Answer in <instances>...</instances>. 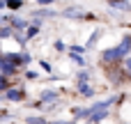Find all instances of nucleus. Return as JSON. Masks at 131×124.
<instances>
[{
	"label": "nucleus",
	"instance_id": "nucleus-1",
	"mask_svg": "<svg viewBox=\"0 0 131 124\" xmlns=\"http://www.w3.org/2000/svg\"><path fill=\"white\" fill-rule=\"evenodd\" d=\"M129 53H131V35H127L117 46H113V48H106L104 53H101V62L104 64H120V62H124L127 58H129Z\"/></svg>",
	"mask_w": 131,
	"mask_h": 124
},
{
	"label": "nucleus",
	"instance_id": "nucleus-2",
	"mask_svg": "<svg viewBox=\"0 0 131 124\" xmlns=\"http://www.w3.org/2000/svg\"><path fill=\"white\" fill-rule=\"evenodd\" d=\"M16 74H18V64H14L12 60H7V58L0 55V76L12 78V76H16Z\"/></svg>",
	"mask_w": 131,
	"mask_h": 124
},
{
	"label": "nucleus",
	"instance_id": "nucleus-3",
	"mask_svg": "<svg viewBox=\"0 0 131 124\" xmlns=\"http://www.w3.org/2000/svg\"><path fill=\"white\" fill-rule=\"evenodd\" d=\"M5 99H7V101H23V99H25V90H23V87H9V90L5 92Z\"/></svg>",
	"mask_w": 131,
	"mask_h": 124
},
{
	"label": "nucleus",
	"instance_id": "nucleus-4",
	"mask_svg": "<svg viewBox=\"0 0 131 124\" xmlns=\"http://www.w3.org/2000/svg\"><path fill=\"white\" fill-rule=\"evenodd\" d=\"M58 90H44L41 94H39V101H37V106H44V104H51V101H58Z\"/></svg>",
	"mask_w": 131,
	"mask_h": 124
},
{
	"label": "nucleus",
	"instance_id": "nucleus-5",
	"mask_svg": "<svg viewBox=\"0 0 131 124\" xmlns=\"http://www.w3.org/2000/svg\"><path fill=\"white\" fill-rule=\"evenodd\" d=\"M30 23L25 21V18H21V16H9V28L16 32V30H25Z\"/></svg>",
	"mask_w": 131,
	"mask_h": 124
},
{
	"label": "nucleus",
	"instance_id": "nucleus-6",
	"mask_svg": "<svg viewBox=\"0 0 131 124\" xmlns=\"http://www.w3.org/2000/svg\"><path fill=\"white\" fill-rule=\"evenodd\" d=\"M62 16H64V18H76V21L88 18V16H85V14H83L78 7H69V9H64V12H62Z\"/></svg>",
	"mask_w": 131,
	"mask_h": 124
},
{
	"label": "nucleus",
	"instance_id": "nucleus-7",
	"mask_svg": "<svg viewBox=\"0 0 131 124\" xmlns=\"http://www.w3.org/2000/svg\"><path fill=\"white\" fill-rule=\"evenodd\" d=\"M71 115H74V122H76V120H88V117H90V108L76 106V108H71Z\"/></svg>",
	"mask_w": 131,
	"mask_h": 124
},
{
	"label": "nucleus",
	"instance_id": "nucleus-8",
	"mask_svg": "<svg viewBox=\"0 0 131 124\" xmlns=\"http://www.w3.org/2000/svg\"><path fill=\"white\" fill-rule=\"evenodd\" d=\"M76 90H78V94H81V97H94V90H92V85H90V83H78V85H76Z\"/></svg>",
	"mask_w": 131,
	"mask_h": 124
},
{
	"label": "nucleus",
	"instance_id": "nucleus-9",
	"mask_svg": "<svg viewBox=\"0 0 131 124\" xmlns=\"http://www.w3.org/2000/svg\"><path fill=\"white\" fill-rule=\"evenodd\" d=\"M99 39H101V30H94V32L90 35V39H88V44H85V51H88V48H92V46H94V44H97Z\"/></svg>",
	"mask_w": 131,
	"mask_h": 124
},
{
	"label": "nucleus",
	"instance_id": "nucleus-10",
	"mask_svg": "<svg viewBox=\"0 0 131 124\" xmlns=\"http://www.w3.org/2000/svg\"><path fill=\"white\" fill-rule=\"evenodd\" d=\"M106 117H108V110H101V113H92V115L88 117V122L97 124V122H101V120H106Z\"/></svg>",
	"mask_w": 131,
	"mask_h": 124
},
{
	"label": "nucleus",
	"instance_id": "nucleus-11",
	"mask_svg": "<svg viewBox=\"0 0 131 124\" xmlns=\"http://www.w3.org/2000/svg\"><path fill=\"white\" fill-rule=\"evenodd\" d=\"M108 7H111V9H124V12H127V9H131V2H113V0H111Z\"/></svg>",
	"mask_w": 131,
	"mask_h": 124
},
{
	"label": "nucleus",
	"instance_id": "nucleus-12",
	"mask_svg": "<svg viewBox=\"0 0 131 124\" xmlns=\"http://www.w3.org/2000/svg\"><path fill=\"white\" fill-rule=\"evenodd\" d=\"M85 53V46H69V55H81L83 58Z\"/></svg>",
	"mask_w": 131,
	"mask_h": 124
},
{
	"label": "nucleus",
	"instance_id": "nucleus-13",
	"mask_svg": "<svg viewBox=\"0 0 131 124\" xmlns=\"http://www.w3.org/2000/svg\"><path fill=\"white\" fill-rule=\"evenodd\" d=\"M7 37H14V30H12L9 25H5V28H0V39H7Z\"/></svg>",
	"mask_w": 131,
	"mask_h": 124
},
{
	"label": "nucleus",
	"instance_id": "nucleus-14",
	"mask_svg": "<svg viewBox=\"0 0 131 124\" xmlns=\"http://www.w3.org/2000/svg\"><path fill=\"white\" fill-rule=\"evenodd\" d=\"M37 35H39V28H37V25H30L28 32H25V39H32V37H37Z\"/></svg>",
	"mask_w": 131,
	"mask_h": 124
},
{
	"label": "nucleus",
	"instance_id": "nucleus-15",
	"mask_svg": "<svg viewBox=\"0 0 131 124\" xmlns=\"http://www.w3.org/2000/svg\"><path fill=\"white\" fill-rule=\"evenodd\" d=\"M9 87H12V85H9V78H5V76H0V92L5 94V92H7Z\"/></svg>",
	"mask_w": 131,
	"mask_h": 124
},
{
	"label": "nucleus",
	"instance_id": "nucleus-16",
	"mask_svg": "<svg viewBox=\"0 0 131 124\" xmlns=\"http://www.w3.org/2000/svg\"><path fill=\"white\" fill-rule=\"evenodd\" d=\"M25 122H28V124H46V120H44V117L39 115V117H28Z\"/></svg>",
	"mask_w": 131,
	"mask_h": 124
},
{
	"label": "nucleus",
	"instance_id": "nucleus-17",
	"mask_svg": "<svg viewBox=\"0 0 131 124\" xmlns=\"http://www.w3.org/2000/svg\"><path fill=\"white\" fill-rule=\"evenodd\" d=\"M76 81H78V83H88V81H90V74H88V71H81ZM78 83H76V85H78Z\"/></svg>",
	"mask_w": 131,
	"mask_h": 124
},
{
	"label": "nucleus",
	"instance_id": "nucleus-18",
	"mask_svg": "<svg viewBox=\"0 0 131 124\" xmlns=\"http://www.w3.org/2000/svg\"><path fill=\"white\" fill-rule=\"evenodd\" d=\"M7 7H9V9H18V7H23V2H21V0H9Z\"/></svg>",
	"mask_w": 131,
	"mask_h": 124
},
{
	"label": "nucleus",
	"instance_id": "nucleus-19",
	"mask_svg": "<svg viewBox=\"0 0 131 124\" xmlns=\"http://www.w3.org/2000/svg\"><path fill=\"white\" fill-rule=\"evenodd\" d=\"M124 71H127V78H131V55L124 60Z\"/></svg>",
	"mask_w": 131,
	"mask_h": 124
},
{
	"label": "nucleus",
	"instance_id": "nucleus-20",
	"mask_svg": "<svg viewBox=\"0 0 131 124\" xmlns=\"http://www.w3.org/2000/svg\"><path fill=\"white\" fill-rule=\"evenodd\" d=\"M69 58H71V60H74V62H76V64H85V60H83V58H81V55H69Z\"/></svg>",
	"mask_w": 131,
	"mask_h": 124
},
{
	"label": "nucleus",
	"instance_id": "nucleus-21",
	"mask_svg": "<svg viewBox=\"0 0 131 124\" xmlns=\"http://www.w3.org/2000/svg\"><path fill=\"white\" fill-rule=\"evenodd\" d=\"M5 25H9V16H2L0 14V28H5Z\"/></svg>",
	"mask_w": 131,
	"mask_h": 124
},
{
	"label": "nucleus",
	"instance_id": "nucleus-22",
	"mask_svg": "<svg viewBox=\"0 0 131 124\" xmlns=\"http://www.w3.org/2000/svg\"><path fill=\"white\" fill-rule=\"evenodd\" d=\"M53 46H55V51H64V48H67V46H64V41H55Z\"/></svg>",
	"mask_w": 131,
	"mask_h": 124
},
{
	"label": "nucleus",
	"instance_id": "nucleus-23",
	"mask_svg": "<svg viewBox=\"0 0 131 124\" xmlns=\"http://www.w3.org/2000/svg\"><path fill=\"white\" fill-rule=\"evenodd\" d=\"M39 64H41V69H44V71H51V64H48V62H39Z\"/></svg>",
	"mask_w": 131,
	"mask_h": 124
},
{
	"label": "nucleus",
	"instance_id": "nucleus-24",
	"mask_svg": "<svg viewBox=\"0 0 131 124\" xmlns=\"http://www.w3.org/2000/svg\"><path fill=\"white\" fill-rule=\"evenodd\" d=\"M5 7H7V2H5V0H0V9H5Z\"/></svg>",
	"mask_w": 131,
	"mask_h": 124
},
{
	"label": "nucleus",
	"instance_id": "nucleus-25",
	"mask_svg": "<svg viewBox=\"0 0 131 124\" xmlns=\"http://www.w3.org/2000/svg\"><path fill=\"white\" fill-rule=\"evenodd\" d=\"M55 124H76L74 120H69V122H55Z\"/></svg>",
	"mask_w": 131,
	"mask_h": 124
}]
</instances>
